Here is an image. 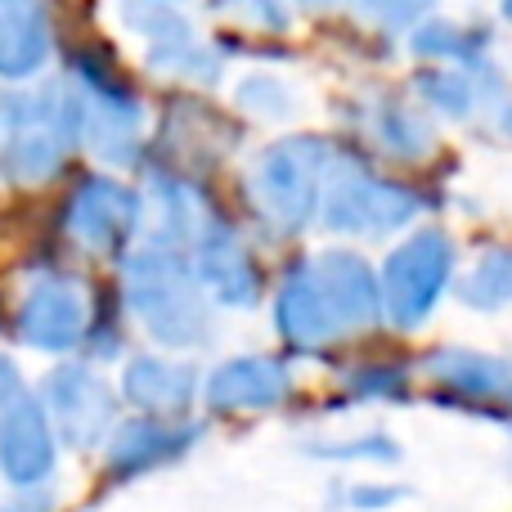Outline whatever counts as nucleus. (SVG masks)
<instances>
[{"label":"nucleus","mask_w":512,"mask_h":512,"mask_svg":"<svg viewBox=\"0 0 512 512\" xmlns=\"http://www.w3.org/2000/svg\"><path fill=\"white\" fill-rule=\"evenodd\" d=\"M14 391H23V378H18V364L9 355H0V405H5Z\"/></svg>","instance_id":"29"},{"label":"nucleus","mask_w":512,"mask_h":512,"mask_svg":"<svg viewBox=\"0 0 512 512\" xmlns=\"http://www.w3.org/2000/svg\"><path fill=\"white\" fill-rule=\"evenodd\" d=\"M328 162H333V144L324 135H288L252 162L248 198L256 216H261L265 234L292 239L315 221Z\"/></svg>","instance_id":"2"},{"label":"nucleus","mask_w":512,"mask_h":512,"mask_svg":"<svg viewBox=\"0 0 512 512\" xmlns=\"http://www.w3.org/2000/svg\"><path fill=\"white\" fill-rule=\"evenodd\" d=\"M221 9L243 18V23H256L261 32H288V23H292L279 0H221Z\"/></svg>","instance_id":"27"},{"label":"nucleus","mask_w":512,"mask_h":512,"mask_svg":"<svg viewBox=\"0 0 512 512\" xmlns=\"http://www.w3.org/2000/svg\"><path fill=\"white\" fill-rule=\"evenodd\" d=\"M427 207V198L409 185L382 180L360 153H342L328 162L324 194H319V216L337 234H391L409 225Z\"/></svg>","instance_id":"4"},{"label":"nucleus","mask_w":512,"mask_h":512,"mask_svg":"<svg viewBox=\"0 0 512 512\" xmlns=\"http://www.w3.org/2000/svg\"><path fill=\"white\" fill-rule=\"evenodd\" d=\"M68 234L95 256H122L126 243L144 225V198L131 185L108 176H90L72 189L68 212H63Z\"/></svg>","instance_id":"6"},{"label":"nucleus","mask_w":512,"mask_h":512,"mask_svg":"<svg viewBox=\"0 0 512 512\" xmlns=\"http://www.w3.org/2000/svg\"><path fill=\"white\" fill-rule=\"evenodd\" d=\"M364 126H369V140L378 144L382 153H391V158L423 162V158H432V149H436V126L427 122L423 108L400 95L373 99Z\"/></svg>","instance_id":"18"},{"label":"nucleus","mask_w":512,"mask_h":512,"mask_svg":"<svg viewBox=\"0 0 512 512\" xmlns=\"http://www.w3.org/2000/svg\"><path fill=\"white\" fill-rule=\"evenodd\" d=\"M239 108L252 117H288L292 113V90L279 77H248L239 86Z\"/></svg>","instance_id":"25"},{"label":"nucleus","mask_w":512,"mask_h":512,"mask_svg":"<svg viewBox=\"0 0 512 512\" xmlns=\"http://www.w3.org/2000/svg\"><path fill=\"white\" fill-rule=\"evenodd\" d=\"M409 50L423 59H445L454 68L481 63L490 50V32L481 27H463V23H445V18H427V23L409 27Z\"/></svg>","instance_id":"20"},{"label":"nucleus","mask_w":512,"mask_h":512,"mask_svg":"<svg viewBox=\"0 0 512 512\" xmlns=\"http://www.w3.org/2000/svg\"><path fill=\"white\" fill-rule=\"evenodd\" d=\"M346 391L355 400H405L409 391V373L400 364H360L346 378Z\"/></svg>","instance_id":"24"},{"label":"nucleus","mask_w":512,"mask_h":512,"mask_svg":"<svg viewBox=\"0 0 512 512\" xmlns=\"http://www.w3.org/2000/svg\"><path fill=\"white\" fill-rule=\"evenodd\" d=\"M122 292L153 342L162 346H203L212 337V297L198 283L189 252L167 243H144L122 256Z\"/></svg>","instance_id":"1"},{"label":"nucleus","mask_w":512,"mask_h":512,"mask_svg":"<svg viewBox=\"0 0 512 512\" xmlns=\"http://www.w3.org/2000/svg\"><path fill=\"white\" fill-rule=\"evenodd\" d=\"M301 5H310V9H328V5H337V0H301Z\"/></svg>","instance_id":"32"},{"label":"nucleus","mask_w":512,"mask_h":512,"mask_svg":"<svg viewBox=\"0 0 512 512\" xmlns=\"http://www.w3.org/2000/svg\"><path fill=\"white\" fill-rule=\"evenodd\" d=\"M14 328L36 351H72V346L86 342V328H90L86 288H81L72 274H59V270L41 274V279L23 292Z\"/></svg>","instance_id":"8"},{"label":"nucleus","mask_w":512,"mask_h":512,"mask_svg":"<svg viewBox=\"0 0 512 512\" xmlns=\"http://www.w3.org/2000/svg\"><path fill=\"white\" fill-rule=\"evenodd\" d=\"M499 5H504V18H508V23H512V0H499Z\"/></svg>","instance_id":"33"},{"label":"nucleus","mask_w":512,"mask_h":512,"mask_svg":"<svg viewBox=\"0 0 512 512\" xmlns=\"http://www.w3.org/2000/svg\"><path fill=\"white\" fill-rule=\"evenodd\" d=\"M41 405H45L54 436H63L77 450H90V445H99L113 432L117 400L108 391V382L95 369H86V364H59V369H50V378L41 387Z\"/></svg>","instance_id":"7"},{"label":"nucleus","mask_w":512,"mask_h":512,"mask_svg":"<svg viewBox=\"0 0 512 512\" xmlns=\"http://www.w3.org/2000/svg\"><path fill=\"white\" fill-rule=\"evenodd\" d=\"M189 265H194L198 283L207 288V297L221 301V306H239L248 310L261 301L265 279H261V265L252 261V252L243 248V239L234 234V225L216 221L203 239L189 248Z\"/></svg>","instance_id":"11"},{"label":"nucleus","mask_w":512,"mask_h":512,"mask_svg":"<svg viewBox=\"0 0 512 512\" xmlns=\"http://www.w3.org/2000/svg\"><path fill=\"white\" fill-rule=\"evenodd\" d=\"M203 396L216 414L279 409L283 400L292 396V373H288V364L270 360V355H239V360H225L221 369L207 378Z\"/></svg>","instance_id":"14"},{"label":"nucleus","mask_w":512,"mask_h":512,"mask_svg":"<svg viewBox=\"0 0 512 512\" xmlns=\"http://www.w3.org/2000/svg\"><path fill=\"white\" fill-rule=\"evenodd\" d=\"M234 140H239L234 122H225L221 113L194 104V99H180L176 113L167 117V131H162V144H167L185 167H212Z\"/></svg>","instance_id":"19"},{"label":"nucleus","mask_w":512,"mask_h":512,"mask_svg":"<svg viewBox=\"0 0 512 512\" xmlns=\"http://www.w3.org/2000/svg\"><path fill=\"white\" fill-rule=\"evenodd\" d=\"M310 454L333 463H396L400 445L387 432H364V436H342V441H315Z\"/></svg>","instance_id":"23"},{"label":"nucleus","mask_w":512,"mask_h":512,"mask_svg":"<svg viewBox=\"0 0 512 512\" xmlns=\"http://www.w3.org/2000/svg\"><path fill=\"white\" fill-rule=\"evenodd\" d=\"M355 14H364L369 23L378 27H391V32H405V27L423 23L432 14L436 0H351Z\"/></svg>","instance_id":"26"},{"label":"nucleus","mask_w":512,"mask_h":512,"mask_svg":"<svg viewBox=\"0 0 512 512\" xmlns=\"http://www.w3.org/2000/svg\"><path fill=\"white\" fill-rule=\"evenodd\" d=\"M122 396L140 414L153 418H180L198 400V369L185 360H158V355H140L126 364L122 373Z\"/></svg>","instance_id":"16"},{"label":"nucleus","mask_w":512,"mask_h":512,"mask_svg":"<svg viewBox=\"0 0 512 512\" xmlns=\"http://www.w3.org/2000/svg\"><path fill=\"white\" fill-rule=\"evenodd\" d=\"M274 324H279V337L292 346V351L319 355L324 346L337 342V324L328 315V301L315 283V270L310 261H292L279 279V292H274Z\"/></svg>","instance_id":"13"},{"label":"nucleus","mask_w":512,"mask_h":512,"mask_svg":"<svg viewBox=\"0 0 512 512\" xmlns=\"http://www.w3.org/2000/svg\"><path fill=\"white\" fill-rule=\"evenodd\" d=\"M5 167L23 185H41L68 162L81 140V108L68 81H41L5 95Z\"/></svg>","instance_id":"3"},{"label":"nucleus","mask_w":512,"mask_h":512,"mask_svg":"<svg viewBox=\"0 0 512 512\" xmlns=\"http://www.w3.org/2000/svg\"><path fill=\"white\" fill-rule=\"evenodd\" d=\"M454 274V239L436 225L414 230L396 252L387 256L378 279L382 315L391 328H418L445 297V283Z\"/></svg>","instance_id":"5"},{"label":"nucleus","mask_w":512,"mask_h":512,"mask_svg":"<svg viewBox=\"0 0 512 512\" xmlns=\"http://www.w3.org/2000/svg\"><path fill=\"white\" fill-rule=\"evenodd\" d=\"M198 436L203 432H198L194 423L140 414V418H131V423L117 427L113 441H108V472H113L117 481L153 472V468H162V463L180 459L185 450H194Z\"/></svg>","instance_id":"15"},{"label":"nucleus","mask_w":512,"mask_h":512,"mask_svg":"<svg viewBox=\"0 0 512 512\" xmlns=\"http://www.w3.org/2000/svg\"><path fill=\"white\" fill-rule=\"evenodd\" d=\"M400 499H405V486H391V481H360V486L346 490V504L355 512H382Z\"/></svg>","instance_id":"28"},{"label":"nucleus","mask_w":512,"mask_h":512,"mask_svg":"<svg viewBox=\"0 0 512 512\" xmlns=\"http://www.w3.org/2000/svg\"><path fill=\"white\" fill-rule=\"evenodd\" d=\"M315 283L328 301V315L337 324V337L369 333L382 319V297H378V274L360 252H319L310 256Z\"/></svg>","instance_id":"10"},{"label":"nucleus","mask_w":512,"mask_h":512,"mask_svg":"<svg viewBox=\"0 0 512 512\" xmlns=\"http://www.w3.org/2000/svg\"><path fill=\"white\" fill-rule=\"evenodd\" d=\"M423 364L436 378V387L450 391L459 405H477L481 414L495 418L512 414V360L468 351V346H441Z\"/></svg>","instance_id":"12"},{"label":"nucleus","mask_w":512,"mask_h":512,"mask_svg":"<svg viewBox=\"0 0 512 512\" xmlns=\"http://www.w3.org/2000/svg\"><path fill=\"white\" fill-rule=\"evenodd\" d=\"M418 95L445 117H468L477 104V81L463 68H436V72H418Z\"/></svg>","instance_id":"22"},{"label":"nucleus","mask_w":512,"mask_h":512,"mask_svg":"<svg viewBox=\"0 0 512 512\" xmlns=\"http://www.w3.org/2000/svg\"><path fill=\"white\" fill-rule=\"evenodd\" d=\"M459 301L472 310H504L512 301V243L486 248L459 283Z\"/></svg>","instance_id":"21"},{"label":"nucleus","mask_w":512,"mask_h":512,"mask_svg":"<svg viewBox=\"0 0 512 512\" xmlns=\"http://www.w3.org/2000/svg\"><path fill=\"white\" fill-rule=\"evenodd\" d=\"M50 41V14L41 0H0V77H36L50 59Z\"/></svg>","instance_id":"17"},{"label":"nucleus","mask_w":512,"mask_h":512,"mask_svg":"<svg viewBox=\"0 0 512 512\" xmlns=\"http://www.w3.org/2000/svg\"><path fill=\"white\" fill-rule=\"evenodd\" d=\"M126 5H180V0H126Z\"/></svg>","instance_id":"31"},{"label":"nucleus","mask_w":512,"mask_h":512,"mask_svg":"<svg viewBox=\"0 0 512 512\" xmlns=\"http://www.w3.org/2000/svg\"><path fill=\"white\" fill-rule=\"evenodd\" d=\"M490 113H495V126L512 140V90H504L499 99H490Z\"/></svg>","instance_id":"30"},{"label":"nucleus","mask_w":512,"mask_h":512,"mask_svg":"<svg viewBox=\"0 0 512 512\" xmlns=\"http://www.w3.org/2000/svg\"><path fill=\"white\" fill-rule=\"evenodd\" d=\"M54 454H59V445H54L45 405L27 391H14L0 405V472H5V481L18 490L41 486L54 472Z\"/></svg>","instance_id":"9"}]
</instances>
